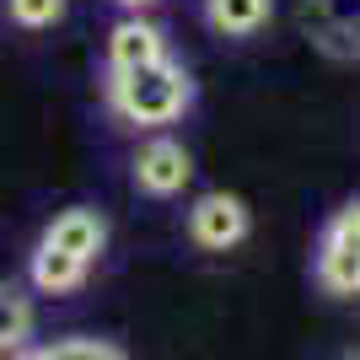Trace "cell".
Returning a JSON list of instances; mask_svg holds the SVG:
<instances>
[{"instance_id":"obj_1","label":"cell","mask_w":360,"mask_h":360,"mask_svg":"<svg viewBox=\"0 0 360 360\" xmlns=\"http://www.w3.org/2000/svg\"><path fill=\"white\" fill-rule=\"evenodd\" d=\"M194 103V81L178 60H150L135 70H108V108L135 129L178 124Z\"/></svg>"},{"instance_id":"obj_2","label":"cell","mask_w":360,"mask_h":360,"mask_svg":"<svg viewBox=\"0 0 360 360\" xmlns=\"http://www.w3.org/2000/svg\"><path fill=\"white\" fill-rule=\"evenodd\" d=\"M188 237L205 248V253H226V248H237L248 237V205L237 194H205L194 199V210H188Z\"/></svg>"},{"instance_id":"obj_3","label":"cell","mask_w":360,"mask_h":360,"mask_svg":"<svg viewBox=\"0 0 360 360\" xmlns=\"http://www.w3.org/2000/svg\"><path fill=\"white\" fill-rule=\"evenodd\" d=\"M317 280L333 296H360V231L345 221V210L328 221L323 248H317Z\"/></svg>"},{"instance_id":"obj_4","label":"cell","mask_w":360,"mask_h":360,"mask_svg":"<svg viewBox=\"0 0 360 360\" xmlns=\"http://www.w3.org/2000/svg\"><path fill=\"white\" fill-rule=\"evenodd\" d=\"M188 178H194V162H188V150L178 146V140H146L135 156V183H140V194H156V199H172L188 188Z\"/></svg>"},{"instance_id":"obj_5","label":"cell","mask_w":360,"mask_h":360,"mask_svg":"<svg viewBox=\"0 0 360 360\" xmlns=\"http://www.w3.org/2000/svg\"><path fill=\"white\" fill-rule=\"evenodd\" d=\"M301 16L312 27L317 49L328 54H360V0H301Z\"/></svg>"},{"instance_id":"obj_6","label":"cell","mask_w":360,"mask_h":360,"mask_svg":"<svg viewBox=\"0 0 360 360\" xmlns=\"http://www.w3.org/2000/svg\"><path fill=\"white\" fill-rule=\"evenodd\" d=\"M150 60H167L162 27L146 22L140 11L113 22V32H108V70H135V65H150Z\"/></svg>"},{"instance_id":"obj_7","label":"cell","mask_w":360,"mask_h":360,"mask_svg":"<svg viewBox=\"0 0 360 360\" xmlns=\"http://www.w3.org/2000/svg\"><path fill=\"white\" fill-rule=\"evenodd\" d=\"M86 258L65 253V248H54V242H38L27 258V280L32 290H44V296H70V290H81V280H86Z\"/></svg>"},{"instance_id":"obj_8","label":"cell","mask_w":360,"mask_h":360,"mask_svg":"<svg viewBox=\"0 0 360 360\" xmlns=\"http://www.w3.org/2000/svg\"><path fill=\"white\" fill-rule=\"evenodd\" d=\"M44 242H54V248H65V253H75V258H86V264H91V258L103 253V242H108V226H103L97 210L75 205V210H65V215L49 221Z\"/></svg>"},{"instance_id":"obj_9","label":"cell","mask_w":360,"mask_h":360,"mask_svg":"<svg viewBox=\"0 0 360 360\" xmlns=\"http://www.w3.org/2000/svg\"><path fill=\"white\" fill-rule=\"evenodd\" d=\"M274 16V0H205V22L221 38H253Z\"/></svg>"},{"instance_id":"obj_10","label":"cell","mask_w":360,"mask_h":360,"mask_svg":"<svg viewBox=\"0 0 360 360\" xmlns=\"http://www.w3.org/2000/svg\"><path fill=\"white\" fill-rule=\"evenodd\" d=\"M32 345V301L16 285H0V355Z\"/></svg>"},{"instance_id":"obj_11","label":"cell","mask_w":360,"mask_h":360,"mask_svg":"<svg viewBox=\"0 0 360 360\" xmlns=\"http://www.w3.org/2000/svg\"><path fill=\"white\" fill-rule=\"evenodd\" d=\"M44 360H129L124 349L103 345V339H60V345H38Z\"/></svg>"},{"instance_id":"obj_12","label":"cell","mask_w":360,"mask_h":360,"mask_svg":"<svg viewBox=\"0 0 360 360\" xmlns=\"http://www.w3.org/2000/svg\"><path fill=\"white\" fill-rule=\"evenodd\" d=\"M65 16V0H11V22L16 27H54Z\"/></svg>"},{"instance_id":"obj_13","label":"cell","mask_w":360,"mask_h":360,"mask_svg":"<svg viewBox=\"0 0 360 360\" xmlns=\"http://www.w3.org/2000/svg\"><path fill=\"white\" fill-rule=\"evenodd\" d=\"M345 221H349V226L360 231V205H349V210H345Z\"/></svg>"},{"instance_id":"obj_14","label":"cell","mask_w":360,"mask_h":360,"mask_svg":"<svg viewBox=\"0 0 360 360\" xmlns=\"http://www.w3.org/2000/svg\"><path fill=\"white\" fill-rule=\"evenodd\" d=\"M124 6H129V11H140V6H150V0H124Z\"/></svg>"}]
</instances>
